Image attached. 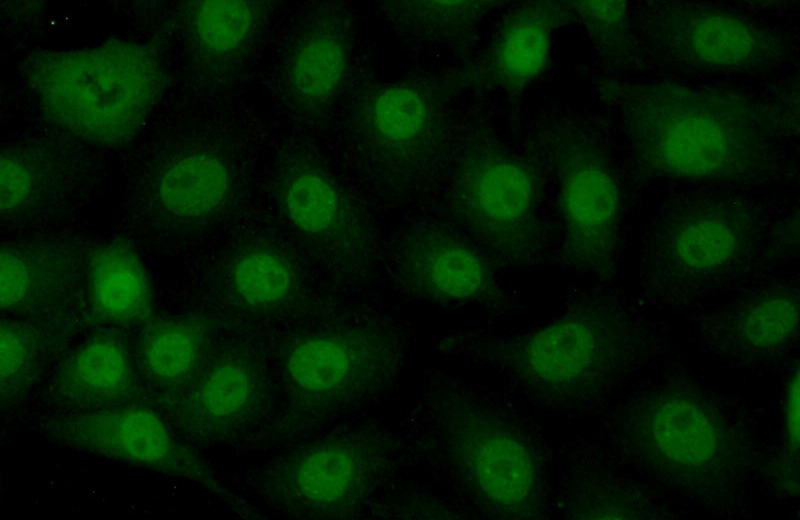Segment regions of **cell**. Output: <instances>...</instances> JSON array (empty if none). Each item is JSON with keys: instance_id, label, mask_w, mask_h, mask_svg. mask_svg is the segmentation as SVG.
Returning a JSON list of instances; mask_svg holds the SVG:
<instances>
[{"instance_id": "1", "label": "cell", "mask_w": 800, "mask_h": 520, "mask_svg": "<svg viewBox=\"0 0 800 520\" xmlns=\"http://www.w3.org/2000/svg\"><path fill=\"white\" fill-rule=\"evenodd\" d=\"M599 93L630 183L773 191L799 181L798 81L605 76Z\"/></svg>"}, {"instance_id": "2", "label": "cell", "mask_w": 800, "mask_h": 520, "mask_svg": "<svg viewBox=\"0 0 800 520\" xmlns=\"http://www.w3.org/2000/svg\"><path fill=\"white\" fill-rule=\"evenodd\" d=\"M670 344L666 327L617 283L585 281L570 285L539 324L455 329L432 350L496 373L508 392L539 410L575 414Z\"/></svg>"}, {"instance_id": "3", "label": "cell", "mask_w": 800, "mask_h": 520, "mask_svg": "<svg viewBox=\"0 0 800 520\" xmlns=\"http://www.w3.org/2000/svg\"><path fill=\"white\" fill-rule=\"evenodd\" d=\"M639 237L642 303L696 309L799 260V201L781 190L672 186Z\"/></svg>"}, {"instance_id": "4", "label": "cell", "mask_w": 800, "mask_h": 520, "mask_svg": "<svg viewBox=\"0 0 800 520\" xmlns=\"http://www.w3.org/2000/svg\"><path fill=\"white\" fill-rule=\"evenodd\" d=\"M421 386L417 460L463 517L551 518L555 453L537 419L448 369L427 368Z\"/></svg>"}, {"instance_id": "5", "label": "cell", "mask_w": 800, "mask_h": 520, "mask_svg": "<svg viewBox=\"0 0 800 520\" xmlns=\"http://www.w3.org/2000/svg\"><path fill=\"white\" fill-rule=\"evenodd\" d=\"M643 73L706 82L784 79L797 54L784 27L716 4L675 0L631 3Z\"/></svg>"}, {"instance_id": "6", "label": "cell", "mask_w": 800, "mask_h": 520, "mask_svg": "<svg viewBox=\"0 0 800 520\" xmlns=\"http://www.w3.org/2000/svg\"><path fill=\"white\" fill-rule=\"evenodd\" d=\"M22 71L40 109L53 123L99 146L121 145L136 136L164 86L158 57L143 44L128 40L34 51Z\"/></svg>"}, {"instance_id": "7", "label": "cell", "mask_w": 800, "mask_h": 520, "mask_svg": "<svg viewBox=\"0 0 800 520\" xmlns=\"http://www.w3.org/2000/svg\"><path fill=\"white\" fill-rule=\"evenodd\" d=\"M442 213L504 274L554 266L555 223L544 210V183L523 156L471 146L449 163Z\"/></svg>"}, {"instance_id": "8", "label": "cell", "mask_w": 800, "mask_h": 520, "mask_svg": "<svg viewBox=\"0 0 800 520\" xmlns=\"http://www.w3.org/2000/svg\"><path fill=\"white\" fill-rule=\"evenodd\" d=\"M548 164L555 185L554 267L586 281L617 283L643 200L609 124L567 133L553 146Z\"/></svg>"}, {"instance_id": "9", "label": "cell", "mask_w": 800, "mask_h": 520, "mask_svg": "<svg viewBox=\"0 0 800 520\" xmlns=\"http://www.w3.org/2000/svg\"><path fill=\"white\" fill-rule=\"evenodd\" d=\"M428 120L427 102L414 85L360 76L330 126L362 182L396 207L442 186L449 163L427 139Z\"/></svg>"}, {"instance_id": "10", "label": "cell", "mask_w": 800, "mask_h": 520, "mask_svg": "<svg viewBox=\"0 0 800 520\" xmlns=\"http://www.w3.org/2000/svg\"><path fill=\"white\" fill-rule=\"evenodd\" d=\"M357 11L339 0L299 2L281 13L271 37L266 86L296 130L329 128L361 75Z\"/></svg>"}, {"instance_id": "11", "label": "cell", "mask_w": 800, "mask_h": 520, "mask_svg": "<svg viewBox=\"0 0 800 520\" xmlns=\"http://www.w3.org/2000/svg\"><path fill=\"white\" fill-rule=\"evenodd\" d=\"M386 274L407 303H427L447 313L477 311L486 327L528 308L508 288L503 273L464 233L441 214L410 219L392 236Z\"/></svg>"}, {"instance_id": "12", "label": "cell", "mask_w": 800, "mask_h": 520, "mask_svg": "<svg viewBox=\"0 0 800 520\" xmlns=\"http://www.w3.org/2000/svg\"><path fill=\"white\" fill-rule=\"evenodd\" d=\"M267 189L286 226L328 269L356 276L373 267L377 236L366 212L313 148L293 140L277 148Z\"/></svg>"}, {"instance_id": "13", "label": "cell", "mask_w": 800, "mask_h": 520, "mask_svg": "<svg viewBox=\"0 0 800 520\" xmlns=\"http://www.w3.org/2000/svg\"><path fill=\"white\" fill-rule=\"evenodd\" d=\"M799 275H774L692 310L693 340L730 366L765 371L798 351Z\"/></svg>"}, {"instance_id": "14", "label": "cell", "mask_w": 800, "mask_h": 520, "mask_svg": "<svg viewBox=\"0 0 800 520\" xmlns=\"http://www.w3.org/2000/svg\"><path fill=\"white\" fill-rule=\"evenodd\" d=\"M39 427L65 447L217 488L206 466L165 416L144 403L57 413L42 419Z\"/></svg>"}, {"instance_id": "15", "label": "cell", "mask_w": 800, "mask_h": 520, "mask_svg": "<svg viewBox=\"0 0 800 520\" xmlns=\"http://www.w3.org/2000/svg\"><path fill=\"white\" fill-rule=\"evenodd\" d=\"M243 178L237 159L211 148H197L168 160L151 185L163 220L143 246L176 256L197 247L234 210Z\"/></svg>"}, {"instance_id": "16", "label": "cell", "mask_w": 800, "mask_h": 520, "mask_svg": "<svg viewBox=\"0 0 800 520\" xmlns=\"http://www.w3.org/2000/svg\"><path fill=\"white\" fill-rule=\"evenodd\" d=\"M631 442L652 470L679 485L714 484L730 468L732 441L720 416L702 400L660 394L631 418Z\"/></svg>"}, {"instance_id": "17", "label": "cell", "mask_w": 800, "mask_h": 520, "mask_svg": "<svg viewBox=\"0 0 800 520\" xmlns=\"http://www.w3.org/2000/svg\"><path fill=\"white\" fill-rule=\"evenodd\" d=\"M91 244L71 237L10 240L0 250L3 316L82 317Z\"/></svg>"}, {"instance_id": "18", "label": "cell", "mask_w": 800, "mask_h": 520, "mask_svg": "<svg viewBox=\"0 0 800 520\" xmlns=\"http://www.w3.org/2000/svg\"><path fill=\"white\" fill-rule=\"evenodd\" d=\"M411 332L396 321L363 331L310 335L295 342L284 360L291 388L319 400L336 396L358 380L390 381L405 363Z\"/></svg>"}, {"instance_id": "19", "label": "cell", "mask_w": 800, "mask_h": 520, "mask_svg": "<svg viewBox=\"0 0 800 520\" xmlns=\"http://www.w3.org/2000/svg\"><path fill=\"white\" fill-rule=\"evenodd\" d=\"M45 396L58 413L97 411L148 398L134 353L115 329H102L67 351L54 367Z\"/></svg>"}, {"instance_id": "20", "label": "cell", "mask_w": 800, "mask_h": 520, "mask_svg": "<svg viewBox=\"0 0 800 520\" xmlns=\"http://www.w3.org/2000/svg\"><path fill=\"white\" fill-rule=\"evenodd\" d=\"M258 376L246 359L223 353L183 390L160 399L159 411L188 439L212 442L238 428L257 403Z\"/></svg>"}, {"instance_id": "21", "label": "cell", "mask_w": 800, "mask_h": 520, "mask_svg": "<svg viewBox=\"0 0 800 520\" xmlns=\"http://www.w3.org/2000/svg\"><path fill=\"white\" fill-rule=\"evenodd\" d=\"M281 4L258 0L193 3L190 25L195 43L232 84L253 75L282 13Z\"/></svg>"}, {"instance_id": "22", "label": "cell", "mask_w": 800, "mask_h": 520, "mask_svg": "<svg viewBox=\"0 0 800 520\" xmlns=\"http://www.w3.org/2000/svg\"><path fill=\"white\" fill-rule=\"evenodd\" d=\"M82 318L102 329H140L153 317L152 289L142 260L128 241L91 244Z\"/></svg>"}, {"instance_id": "23", "label": "cell", "mask_w": 800, "mask_h": 520, "mask_svg": "<svg viewBox=\"0 0 800 520\" xmlns=\"http://www.w3.org/2000/svg\"><path fill=\"white\" fill-rule=\"evenodd\" d=\"M139 331L133 353L156 401L186 388L209 361L211 331L198 316L153 318Z\"/></svg>"}, {"instance_id": "24", "label": "cell", "mask_w": 800, "mask_h": 520, "mask_svg": "<svg viewBox=\"0 0 800 520\" xmlns=\"http://www.w3.org/2000/svg\"><path fill=\"white\" fill-rule=\"evenodd\" d=\"M78 318L34 320L3 316L0 324L1 406L27 395L55 360L59 361Z\"/></svg>"}, {"instance_id": "25", "label": "cell", "mask_w": 800, "mask_h": 520, "mask_svg": "<svg viewBox=\"0 0 800 520\" xmlns=\"http://www.w3.org/2000/svg\"><path fill=\"white\" fill-rule=\"evenodd\" d=\"M210 276L224 295L257 309L282 303L298 285V270L289 255L265 240H253L228 251Z\"/></svg>"}, {"instance_id": "26", "label": "cell", "mask_w": 800, "mask_h": 520, "mask_svg": "<svg viewBox=\"0 0 800 520\" xmlns=\"http://www.w3.org/2000/svg\"><path fill=\"white\" fill-rule=\"evenodd\" d=\"M290 494L312 507L345 500L362 478V461L354 449L328 444L307 451L290 470Z\"/></svg>"}, {"instance_id": "27", "label": "cell", "mask_w": 800, "mask_h": 520, "mask_svg": "<svg viewBox=\"0 0 800 520\" xmlns=\"http://www.w3.org/2000/svg\"><path fill=\"white\" fill-rule=\"evenodd\" d=\"M579 3L577 10L608 68L607 76L629 78L643 73L631 4L626 1Z\"/></svg>"}, {"instance_id": "28", "label": "cell", "mask_w": 800, "mask_h": 520, "mask_svg": "<svg viewBox=\"0 0 800 520\" xmlns=\"http://www.w3.org/2000/svg\"><path fill=\"white\" fill-rule=\"evenodd\" d=\"M547 53L548 36L541 24L520 22L510 28L501 42L499 68L511 80L524 81L539 72Z\"/></svg>"}, {"instance_id": "29", "label": "cell", "mask_w": 800, "mask_h": 520, "mask_svg": "<svg viewBox=\"0 0 800 520\" xmlns=\"http://www.w3.org/2000/svg\"><path fill=\"white\" fill-rule=\"evenodd\" d=\"M787 423H788V430L790 432V436L792 438V442L798 448V439H799V381H798V369L795 372V376L792 379L791 387H790V394H789V401H788V409H787Z\"/></svg>"}]
</instances>
